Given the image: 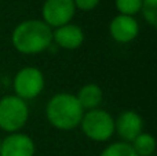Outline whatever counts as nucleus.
<instances>
[{
	"label": "nucleus",
	"instance_id": "f257e3e1",
	"mask_svg": "<svg viewBox=\"0 0 157 156\" xmlns=\"http://www.w3.org/2000/svg\"><path fill=\"white\" fill-rule=\"evenodd\" d=\"M11 43L21 54H40L51 46L52 29L43 19H26L14 28Z\"/></svg>",
	"mask_w": 157,
	"mask_h": 156
},
{
	"label": "nucleus",
	"instance_id": "f03ea898",
	"mask_svg": "<svg viewBox=\"0 0 157 156\" xmlns=\"http://www.w3.org/2000/svg\"><path fill=\"white\" fill-rule=\"evenodd\" d=\"M84 115L76 96L69 93H58L48 99L46 116L52 127L58 130H73L80 126Z\"/></svg>",
	"mask_w": 157,
	"mask_h": 156
},
{
	"label": "nucleus",
	"instance_id": "7ed1b4c3",
	"mask_svg": "<svg viewBox=\"0 0 157 156\" xmlns=\"http://www.w3.org/2000/svg\"><path fill=\"white\" fill-rule=\"evenodd\" d=\"M29 119L26 101L15 94L0 98V129L6 133H18Z\"/></svg>",
	"mask_w": 157,
	"mask_h": 156
},
{
	"label": "nucleus",
	"instance_id": "20e7f679",
	"mask_svg": "<svg viewBox=\"0 0 157 156\" xmlns=\"http://www.w3.org/2000/svg\"><path fill=\"white\" fill-rule=\"evenodd\" d=\"M80 127L87 138L95 142H105L114 133V119L108 111L97 108L84 112Z\"/></svg>",
	"mask_w": 157,
	"mask_h": 156
},
{
	"label": "nucleus",
	"instance_id": "39448f33",
	"mask_svg": "<svg viewBox=\"0 0 157 156\" xmlns=\"http://www.w3.org/2000/svg\"><path fill=\"white\" fill-rule=\"evenodd\" d=\"M46 86L44 75L36 66H25L17 72L14 77L15 96L24 101L33 99L41 94Z\"/></svg>",
	"mask_w": 157,
	"mask_h": 156
},
{
	"label": "nucleus",
	"instance_id": "423d86ee",
	"mask_svg": "<svg viewBox=\"0 0 157 156\" xmlns=\"http://www.w3.org/2000/svg\"><path fill=\"white\" fill-rule=\"evenodd\" d=\"M76 13L73 0H46L41 8L43 21L50 28H59L72 21Z\"/></svg>",
	"mask_w": 157,
	"mask_h": 156
},
{
	"label": "nucleus",
	"instance_id": "0eeeda50",
	"mask_svg": "<svg viewBox=\"0 0 157 156\" xmlns=\"http://www.w3.org/2000/svg\"><path fill=\"white\" fill-rule=\"evenodd\" d=\"M114 131L124 142H132L141 133H144V119L135 111H124L114 119Z\"/></svg>",
	"mask_w": 157,
	"mask_h": 156
},
{
	"label": "nucleus",
	"instance_id": "6e6552de",
	"mask_svg": "<svg viewBox=\"0 0 157 156\" xmlns=\"http://www.w3.org/2000/svg\"><path fill=\"white\" fill-rule=\"evenodd\" d=\"M35 141L24 133H11L0 142V156H35Z\"/></svg>",
	"mask_w": 157,
	"mask_h": 156
},
{
	"label": "nucleus",
	"instance_id": "1a4fd4ad",
	"mask_svg": "<svg viewBox=\"0 0 157 156\" xmlns=\"http://www.w3.org/2000/svg\"><path fill=\"white\" fill-rule=\"evenodd\" d=\"M109 33L117 43H130L139 35V24L134 17L119 14L109 24Z\"/></svg>",
	"mask_w": 157,
	"mask_h": 156
},
{
	"label": "nucleus",
	"instance_id": "9d476101",
	"mask_svg": "<svg viewBox=\"0 0 157 156\" xmlns=\"http://www.w3.org/2000/svg\"><path fill=\"white\" fill-rule=\"evenodd\" d=\"M52 41L58 47L65 50H76L83 44L84 32L78 25L66 24L52 30Z\"/></svg>",
	"mask_w": 157,
	"mask_h": 156
},
{
	"label": "nucleus",
	"instance_id": "9b49d317",
	"mask_svg": "<svg viewBox=\"0 0 157 156\" xmlns=\"http://www.w3.org/2000/svg\"><path fill=\"white\" fill-rule=\"evenodd\" d=\"M76 98L80 107L83 108V111L97 109L103 98L102 88H101V86L95 84V83H87L78 90Z\"/></svg>",
	"mask_w": 157,
	"mask_h": 156
},
{
	"label": "nucleus",
	"instance_id": "f8f14e48",
	"mask_svg": "<svg viewBox=\"0 0 157 156\" xmlns=\"http://www.w3.org/2000/svg\"><path fill=\"white\" fill-rule=\"evenodd\" d=\"M131 146L138 156H152L156 151V140L149 133H141L131 142Z\"/></svg>",
	"mask_w": 157,
	"mask_h": 156
},
{
	"label": "nucleus",
	"instance_id": "ddd939ff",
	"mask_svg": "<svg viewBox=\"0 0 157 156\" xmlns=\"http://www.w3.org/2000/svg\"><path fill=\"white\" fill-rule=\"evenodd\" d=\"M99 156H138L131 146L130 142H124V141H117L110 145H108Z\"/></svg>",
	"mask_w": 157,
	"mask_h": 156
},
{
	"label": "nucleus",
	"instance_id": "4468645a",
	"mask_svg": "<svg viewBox=\"0 0 157 156\" xmlns=\"http://www.w3.org/2000/svg\"><path fill=\"white\" fill-rule=\"evenodd\" d=\"M142 0H116V8L121 15L134 17L141 11Z\"/></svg>",
	"mask_w": 157,
	"mask_h": 156
},
{
	"label": "nucleus",
	"instance_id": "2eb2a0df",
	"mask_svg": "<svg viewBox=\"0 0 157 156\" xmlns=\"http://www.w3.org/2000/svg\"><path fill=\"white\" fill-rule=\"evenodd\" d=\"M141 13L150 26H157V0H142Z\"/></svg>",
	"mask_w": 157,
	"mask_h": 156
},
{
	"label": "nucleus",
	"instance_id": "dca6fc26",
	"mask_svg": "<svg viewBox=\"0 0 157 156\" xmlns=\"http://www.w3.org/2000/svg\"><path fill=\"white\" fill-rule=\"evenodd\" d=\"M101 0H73L75 7L81 11H91L99 4Z\"/></svg>",
	"mask_w": 157,
	"mask_h": 156
},
{
	"label": "nucleus",
	"instance_id": "f3484780",
	"mask_svg": "<svg viewBox=\"0 0 157 156\" xmlns=\"http://www.w3.org/2000/svg\"><path fill=\"white\" fill-rule=\"evenodd\" d=\"M0 142H2V138H0Z\"/></svg>",
	"mask_w": 157,
	"mask_h": 156
}]
</instances>
